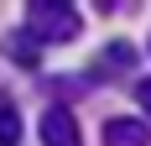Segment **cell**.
Wrapping results in <instances>:
<instances>
[{
  "label": "cell",
  "instance_id": "5",
  "mask_svg": "<svg viewBox=\"0 0 151 146\" xmlns=\"http://www.w3.org/2000/svg\"><path fill=\"white\" fill-rule=\"evenodd\" d=\"M11 58H21L26 68L37 63V37H31V31H26V37H11Z\"/></svg>",
  "mask_w": 151,
  "mask_h": 146
},
{
  "label": "cell",
  "instance_id": "3",
  "mask_svg": "<svg viewBox=\"0 0 151 146\" xmlns=\"http://www.w3.org/2000/svg\"><path fill=\"white\" fill-rule=\"evenodd\" d=\"M104 146H151V125L146 120H130V115L104 120Z\"/></svg>",
  "mask_w": 151,
  "mask_h": 146
},
{
  "label": "cell",
  "instance_id": "6",
  "mask_svg": "<svg viewBox=\"0 0 151 146\" xmlns=\"http://www.w3.org/2000/svg\"><path fill=\"white\" fill-rule=\"evenodd\" d=\"M136 94H141V110L151 115V78H141V89H136Z\"/></svg>",
  "mask_w": 151,
  "mask_h": 146
},
{
  "label": "cell",
  "instance_id": "4",
  "mask_svg": "<svg viewBox=\"0 0 151 146\" xmlns=\"http://www.w3.org/2000/svg\"><path fill=\"white\" fill-rule=\"evenodd\" d=\"M0 146H21V110L0 99Z\"/></svg>",
  "mask_w": 151,
  "mask_h": 146
},
{
  "label": "cell",
  "instance_id": "1",
  "mask_svg": "<svg viewBox=\"0 0 151 146\" xmlns=\"http://www.w3.org/2000/svg\"><path fill=\"white\" fill-rule=\"evenodd\" d=\"M26 31L37 42H73L83 31V21H78V5H68V0H31L26 5Z\"/></svg>",
  "mask_w": 151,
  "mask_h": 146
},
{
  "label": "cell",
  "instance_id": "2",
  "mask_svg": "<svg viewBox=\"0 0 151 146\" xmlns=\"http://www.w3.org/2000/svg\"><path fill=\"white\" fill-rule=\"evenodd\" d=\"M42 141L47 146H78V120L68 104H47V115H42Z\"/></svg>",
  "mask_w": 151,
  "mask_h": 146
}]
</instances>
